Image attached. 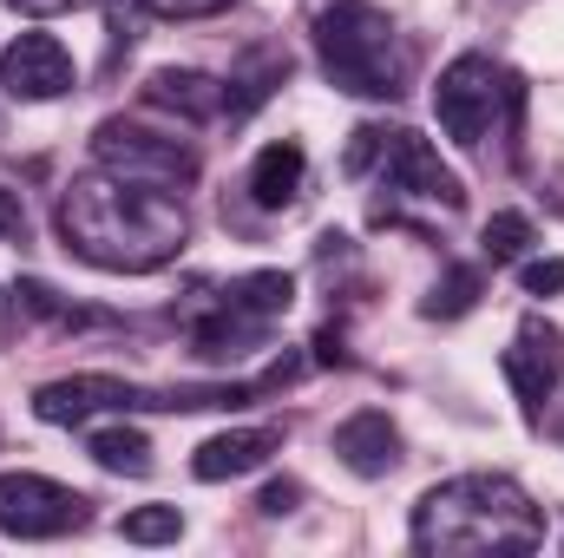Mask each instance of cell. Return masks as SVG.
Masks as SVG:
<instances>
[{
	"label": "cell",
	"instance_id": "6da1fadb",
	"mask_svg": "<svg viewBox=\"0 0 564 558\" xmlns=\"http://www.w3.org/2000/svg\"><path fill=\"white\" fill-rule=\"evenodd\" d=\"M184 237H191V217H184L177 191H158V184H132V178H112V171H86L59 197V244L79 264L112 270V277L164 270L184 250Z\"/></svg>",
	"mask_w": 564,
	"mask_h": 558
},
{
	"label": "cell",
	"instance_id": "7a4b0ae2",
	"mask_svg": "<svg viewBox=\"0 0 564 558\" xmlns=\"http://www.w3.org/2000/svg\"><path fill=\"white\" fill-rule=\"evenodd\" d=\"M545 546V513L512 473H459L421 493L414 552H532Z\"/></svg>",
	"mask_w": 564,
	"mask_h": 558
},
{
	"label": "cell",
	"instance_id": "3957f363",
	"mask_svg": "<svg viewBox=\"0 0 564 558\" xmlns=\"http://www.w3.org/2000/svg\"><path fill=\"white\" fill-rule=\"evenodd\" d=\"M315 53H322V73L355 99H401V86H408L401 33L375 0L322 7L315 13Z\"/></svg>",
	"mask_w": 564,
	"mask_h": 558
},
{
	"label": "cell",
	"instance_id": "277c9868",
	"mask_svg": "<svg viewBox=\"0 0 564 558\" xmlns=\"http://www.w3.org/2000/svg\"><path fill=\"white\" fill-rule=\"evenodd\" d=\"M341 164H348L355 178H361V171H381V184L414 191V197H433V204H446V211L466 204L459 178H453V171L440 164V151H433L421 132H408V126H361Z\"/></svg>",
	"mask_w": 564,
	"mask_h": 558
},
{
	"label": "cell",
	"instance_id": "5b68a950",
	"mask_svg": "<svg viewBox=\"0 0 564 558\" xmlns=\"http://www.w3.org/2000/svg\"><path fill=\"white\" fill-rule=\"evenodd\" d=\"M93 164L112 171V178H132V184H158V191H184L197 184L204 158L191 139H171V132H151L132 119H99L93 132Z\"/></svg>",
	"mask_w": 564,
	"mask_h": 558
},
{
	"label": "cell",
	"instance_id": "8992f818",
	"mask_svg": "<svg viewBox=\"0 0 564 558\" xmlns=\"http://www.w3.org/2000/svg\"><path fill=\"white\" fill-rule=\"evenodd\" d=\"M506 93H512V79L486 53H459L440 73V86H433V119H440V132L453 144H479L492 132V112H499Z\"/></svg>",
	"mask_w": 564,
	"mask_h": 558
},
{
	"label": "cell",
	"instance_id": "52a82bcc",
	"mask_svg": "<svg viewBox=\"0 0 564 558\" xmlns=\"http://www.w3.org/2000/svg\"><path fill=\"white\" fill-rule=\"evenodd\" d=\"M86 526V493L46 473H0V533L7 539H66Z\"/></svg>",
	"mask_w": 564,
	"mask_h": 558
},
{
	"label": "cell",
	"instance_id": "ba28073f",
	"mask_svg": "<svg viewBox=\"0 0 564 558\" xmlns=\"http://www.w3.org/2000/svg\"><path fill=\"white\" fill-rule=\"evenodd\" d=\"M106 408H119V415L164 408V395H151L139 382H126V375H66V382L33 388V415L46 420V427H79V420L106 415Z\"/></svg>",
	"mask_w": 564,
	"mask_h": 558
},
{
	"label": "cell",
	"instance_id": "9c48e42d",
	"mask_svg": "<svg viewBox=\"0 0 564 558\" xmlns=\"http://www.w3.org/2000/svg\"><path fill=\"white\" fill-rule=\"evenodd\" d=\"M73 79H79V66H73V53H66L53 33H20V40L0 53V86H7V99H20V106L66 99Z\"/></svg>",
	"mask_w": 564,
	"mask_h": 558
},
{
	"label": "cell",
	"instance_id": "30bf717a",
	"mask_svg": "<svg viewBox=\"0 0 564 558\" xmlns=\"http://www.w3.org/2000/svg\"><path fill=\"white\" fill-rule=\"evenodd\" d=\"M499 368H506V382H512L525 420H539V408L552 401V388H558V375H564V335L552 322L525 315V322H519V342L499 355Z\"/></svg>",
	"mask_w": 564,
	"mask_h": 558
},
{
	"label": "cell",
	"instance_id": "8fae6325",
	"mask_svg": "<svg viewBox=\"0 0 564 558\" xmlns=\"http://www.w3.org/2000/svg\"><path fill=\"white\" fill-rule=\"evenodd\" d=\"M335 453L355 480H388L401 466V427L381 415V408H361L335 427Z\"/></svg>",
	"mask_w": 564,
	"mask_h": 558
},
{
	"label": "cell",
	"instance_id": "7c38bea8",
	"mask_svg": "<svg viewBox=\"0 0 564 558\" xmlns=\"http://www.w3.org/2000/svg\"><path fill=\"white\" fill-rule=\"evenodd\" d=\"M276 447H282L276 427H230V433H210V440L191 453V473H197L204 486H217V480H243V473H257Z\"/></svg>",
	"mask_w": 564,
	"mask_h": 558
},
{
	"label": "cell",
	"instance_id": "4fadbf2b",
	"mask_svg": "<svg viewBox=\"0 0 564 558\" xmlns=\"http://www.w3.org/2000/svg\"><path fill=\"white\" fill-rule=\"evenodd\" d=\"M144 106L177 112L184 126H204V119L224 112V86H217L210 73H197V66H158V73L144 79Z\"/></svg>",
	"mask_w": 564,
	"mask_h": 558
},
{
	"label": "cell",
	"instance_id": "5bb4252c",
	"mask_svg": "<svg viewBox=\"0 0 564 558\" xmlns=\"http://www.w3.org/2000/svg\"><path fill=\"white\" fill-rule=\"evenodd\" d=\"M302 171H308V151H302L295 139L263 144L257 164H250V204H257V211H282V204H295Z\"/></svg>",
	"mask_w": 564,
	"mask_h": 558
},
{
	"label": "cell",
	"instance_id": "9a60e30c",
	"mask_svg": "<svg viewBox=\"0 0 564 558\" xmlns=\"http://www.w3.org/2000/svg\"><path fill=\"white\" fill-rule=\"evenodd\" d=\"M282 79H289V53H276V46H257V53L230 73V86H224V112H230V119L257 112V106L276 93Z\"/></svg>",
	"mask_w": 564,
	"mask_h": 558
},
{
	"label": "cell",
	"instance_id": "2e32d148",
	"mask_svg": "<svg viewBox=\"0 0 564 558\" xmlns=\"http://www.w3.org/2000/svg\"><path fill=\"white\" fill-rule=\"evenodd\" d=\"M289 302H295V277L289 270H250V277H237L224 289V309H237L250 322H276V315H289Z\"/></svg>",
	"mask_w": 564,
	"mask_h": 558
},
{
	"label": "cell",
	"instance_id": "e0dca14e",
	"mask_svg": "<svg viewBox=\"0 0 564 558\" xmlns=\"http://www.w3.org/2000/svg\"><path fill=\"white\" fill-rule=\"evenodd\" d=\"M93 460H99L106 473H132V480H144V473H151V440H144L139 427L112 420V427L93 433Z\"/></svg>",
	"mask_w": 564,
	"mask_h": 558
},
{
	"label": "cell",
	"instance_id": "ac0fdd59",
	"mask_svg": "<svg viewBox=\"0 0 564 558\" xmlns=\"http://www.w3.org/2000/svg\"><path fill=\"white\" fill-rule=\"evenodd\" d=\"M539 244V230H532V217L525 211H492L486 217V230H479V250H486V264H525V250Z\"/></svg>",
	"mask_w": 564,
	"mask_h": 558
},
{
	"label": "cell",
	"instance_id": "d6986e66",
	"mask_svg": "<svg viewBox=\"0 0 564 558\" xmlns=\"http://www.w3.org/2000/svg\"><path fill=\"white\" fill-rule=\"evenodd\" d=\"M479 289H486V282H479L473 264H453L446 277L433 282V296L421 302V315H426V322H453V315H466V309L479 302Z\"/></svg>",
	"mask_w": 564,
	"mask_h": 558
},
{
	"label": "cell",
	"instance_id": "ffe728a7",
	"mask_svg": "<svg viewBox=\"0 0 564 558\" xmlns=\"http://www.w3.org/2000/svg\"><path fill=\"white\" fill-rule=\"evenodd\" d=\"M119 533H126L132 546H171V539L184 533V513H177V506H139V513L119 519Z\"/></svg>",
	"mask_w": 564,
	"mask_h": 558
},
{
	"label": "cell",
	"instance_id": "44dd1931",
	"mask_svg": "<svg viewBox=\"0 0 564 558\" xmlns=\"http://www.w3.org/2000/svg\"><path fill=\"white\" fill-rule=\"evenodd\" d=\"M519 289H525V296H558L564 257H525V264H519Z\"/></svg>",
	"mask_w": 564,
	"mask_h": 558
},
{
	"label": "cell",
	"instance_id": "7402d4cb",
	"mask_svg": "<svg viewBox=\"0 0 564 558\" xmlns=\"http://www.w3.org/2000/svg\"><path fill=\"white\" fill-rule=\"evenodd\" d=\"M144 13H158V20H210V13H224V7H237V0H139Z\"/></svg>",
	"mask_w": 564,
	"mask_h": 558
},
{
	"label": "cell",
	"instance_id": "603a6c76",
	"mask_svg": "<svg viewBox=\"0 0 564 558\" xmlns=\"http://www.w3.org/2000/svg\"><path fill=\"white\" fill-rule=\"evenodd\" d=\"M295 500H302V486H295V480H270V486H263V500H257V513L282 519V513H295Z\"/></svg>",
	"mask_w": 564,
	"mask_h": 558
},
{
	"label": "cell",
	"instance_id": "cb8c5ba5",
	"mask_svg": "<svg viewBox=\"0 0 564 558\" xmlns=\"http://www.w3.org/2000/svg\"><path fill=\"white\" fill-rule=\"evenodd\" d=\"M13 13H33V20H46V13H73V7H93V0H7Z\"/></svg>",
	"mask_w": 564,
	"mask_h": 558
},
{
	"label": "cell",
	"instance_id": "d4e9b609",
	"mask_svg": "<svg viewBox=\"0 0 564 558\" xmlns=\"http://www.w3.org/2000/svg\"><path fill=\"white\" fill-rule=\"evenodd\" d=\"M13 230H26V204L13 191H0V237H13Z\"/></svg>",
	"mask_w": 564,
	"mask_h": 558
},
{
	"label": "cell",
	"instance_id": "484cf974",
	"mask_svg": "<svg viewBox=\"0 0 564 558\" xmlns=\"http://www.w3.org/2000/svg\"><path fill=\"white\" fill-rule=\"evenodd\" d=\"M315 362H335V368L348 362V355H341V335H335V329H322V335H315Z\"/></svg>",
	"mask_w": 564,
	"mask_h": 558
},
{
	"label": "cell",
	"instance_id": "4316f807",
	"mask_svg": "<svg viewBox=\"0 0 564 558\" xmlns=\"http://www.w3.org/2000/svg\"><path fill=\"white\" fill-rule=\"evenodd\" d=\"M0 315H7V296H0Z\"/></svg>",
	"mask_w": 564,
	"mask_h": 558
},
{
	"label": "cell",
	"instance_id": "83f0119b",
	"mask_svg": "<svg viewBox=\"0 0 564 558\" xmlns=\"http://www.w3.org/2000/svg\"><path fill=\"white\" fill-rule=\"evenodd\" d=\"M558 433H564V427H558Z\"/></svg>",
	"mask_w": 564,
	"mask_h": 558
}]
</instances>
